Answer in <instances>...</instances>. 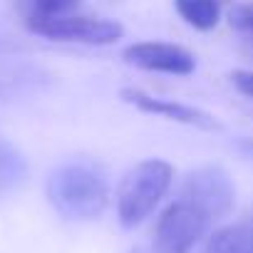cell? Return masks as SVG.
<instances>
[{
	"mask_svg": "<svg viewBox=\"0 0 253 253\" xmlns=\"http://www.w3.org/2000/svg\"><path fill=\"white\" fill-rule=\"evenodd\" d=\"M82 5V0H30V10L25 15H70Z\"/></svg>",
	"mask_w": 253,
	"mask_h": 253,
	"instance_id": "obj_11",
	"label": "cell"
},
{
	"mask_svg": "<svg viewBox=\"0 0 253 253\" xmlns=\"http://www.w3.org/2000/svg\"><path fill=\"white\" fill-rule=\"evenodd\" d=\"M251 221H253V216H251Z\"/></svg>",
	"mask_w": 253,
	"mask_h": 253,
	"instance_id": "obj_15",
	"label": "cell"
},
{
	"mask_svg": "<svg viewBox=\"0 0 253 253\" xmlns=\"http://www.w3.org/2000/svg\"><path fill=\"white\" fill-rule=\"evenodd\" d=\"M174 179V167L164 159H144L126 171L117 189V216L124 228L139 226L164 199Z\"/></svg>",
	"mask_w": 253,
	"mask_h": 253,
	"instance_id": "obj_2",
	"label": "cell"
},
{
	"mask_svg": "<svg viewBox=\"0 0 253 253\" xmlns=\"http://www.w3.org/2000/svg\"><path fill=\"white\" fill-rule=\"evenodd\" d=\"M122 57L139 70L167 75H191L196 67V57L186 47L171 42H134L124 47Z\"/></svg>",
	"mask_w": 253,
	"mask_h": 253,
	"instance_id": "obj_6",
	"label": "cell"
},
{
	"mask_svg": "<svg viewBox=\"0 0 253 253\" xmlns=\"http://www.w3.org/2000/svg\"><path fill=\"white\" fill-rule=\"evenodd\" d=\"M231 25L236 30H243V33H251L253 35V5H236L228 15Z\"/></svg>",
	"mask_w": 253,
	"mask_h": 253,
	"instance_id": "obj_12",
	"label": "cell"
},
{
	"mask_svg": "<svg viewBox=\"0 0 253 253\" xmlns=\"http://www.w3.org/2000/svg\"><path fill=\"white\" fill-rule=\"evenodd\" d=\"M132 253H157V251H154V248H152V251H144V248H137V251H132Z\"/></svg>",
	"mask_w": 253,
	"mask_h": 253,
	"instance_id": "obj_14",
	"label": "cell"
},
{
	"mask_svg": "<svg viewBox=\"0 0 253 253\" xmlns=\"http://www.w3.org/2000/svg\"><path fill=\"white\" fill-rule=\"evenodd\" d=\"M25 167H23V159L18 157V152L0 142V184H15L20 176H23Z\"/></svg>",
	"mask_w": 253,
	"mask_h": 253,
	"instance_id": "obj_10",
	"label": "cell"
},
{
	"mask_svg": "<svg viewBox=\"0 0 253 253\" xmlns=\"http://www.w3.org/2000/svg\"><path fill=\"white\" fill-rule=\"evenodd\" d=\"M179 199L194 204L199 211L206 213L209 221H218L231 213L236 204V189H233L231 176L221 167L209 164V167L194 169L184 179L179 189Z\"/></svg>",
	"mask_w": 253,
	"mask_h": 253,
	"instance_id": "obj_5",
	"label": "cell"
},
{
	"mask_svg": "<svg viewBox=\"0 0 253 253\" xmlns=\"http://www.w3.org/2000/svg\"><path fill=\"white\" fill-rule=\"evenodd\" d=\"M25 28L47 40L82 45H112L124 35V28L117 20L84 15H25Z\"/></svg>",
	"mask_w": 253,
	"mask_h": 253,
	"instance_id": "obj_3",
	"label": "cell"
},
{
	"mask_svg": "<svg viewBox=\"0 0 253 253\" xmlns=\"http://www.w3.org/2000/svg\"><path fill=\"white\" fill-rule=\"evenodd\" d=\"M209 218L194 204L176 199L169 204L154 223V251L157 253H191L209 228Z\"/></svg>",
	"mask_w": 253,
	"mask_h": 253,
	"instance_id": "obj_4",
	"label": "cell"
},
{
	"mask_svg": "<svg viewBox=\"0 0 253 253\" xmlns=\"http://www.w3.org/2000/svg\"><path fill=\"white\" fill-rule=\"evenodd\" d=\"M122 99L134 104L137 109H142L147 114H159L164 119L189 124V126H196V129H204V132H218L221 129L216 117H211L204 109H196V107H189V104H181V102H174V99H159V97H152V94L134 89V87H124Z\"/></svg>",
	"mask_w": 253,
	"mask_h": 253,
	"instance_id": "obj_7",
	"label": "cell"
},
{
	"mask_svg": "<svg viewBox=\"0 0 253 253\" xmlns=\"http://www.w3.org/2000/svg\"><path fill=\"white\" fill-rule=\"evenodd\" d=\"M47 199L60 216L70 221H92L102 216L109 204V184L97 167L72 162L52 171Z\"/></svg>",
	"mask_w": 253,
	"mask_h": 253,
	"instance_id": "obj_1",
	"label": "cell"
},
{
	"mask_svg": "<svg viewBox=\"0 0 253 253\" xmlns=\"http://www.w3.org/2000/svg\"><path fill=\"white\" fill-rule=\"evenodd\" d=\"M176 13L196 30H213L221 18V3L218 0H174Z\"/></svg>",
	"mask_w": 253,
	"mask_h": 253,
	"instance_id": "obj_9",
	"label": "cell"
},
{
	"mask_svg": "<svg viewBox=\"0 0 253 253\" xmlns=\"http://www.w3.org/2000/svg\"><path fill=\"white\" fill-rule=\"evenodd\" d=\"M204 253H253V221L216 228Z\"/></svg>",
	"mask_w": 253,
	"mask_h": 253,
	"instance_id": "obj_8",
	"label": "cell"
},
{
	"mask_svg": "<svg viewBox=\"0 0 253 253\" xmlns=\"http://www.w3.org/2000/svg\"><path fill=\"white\" fill-rule=\"evenodd\" d=\"M231 80H233V84L238 87V92H243L246 97H253V72H248V70H236V72L231 75Z\"/></svg>",
	"mask_w": 253,
	"mask_h": 253,
	"instance_id": "obj_13",
	"label": "cell"
}]
</instances>
